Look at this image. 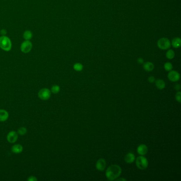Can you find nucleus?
Masks as SVG:
<instances>
[{
  "label": "nucleus",
  "mask_w": 181,
  "mask_h": 181,
  "mask_svg": "<svg viewBox=\"0 0 181 181\" xmlns=\"http://www.w3.org/2000/svg\"><path fill=\"white\" fill-rule=\"evenodd\" d=\"M122 173V168L119 165L114 164L107 168L106 171L105 175L107 179L110 181L115 180L118 178Z\"/></svg>",
  "instance_id": "1"
},
{
  "label": "nucleus",
  "mask_w": 181,
  "mask_h": 181,
  "mask_svg": "<svg viewBox=\"0 0 181 181\" xmlns=\"http://www.w3.org/2000/svg\"><path fill=\"white\" fill-rule=\"evenodd\" d=\"M0 48L6 52L11 50L12 48V43L9 37L6 36L0 37Z\"/></svg>",
  "instance_id": "2"
},
{
  "label": "nucleus",
  "mask_w": 181,
  "mask_h": 181,
  "mask_svg": "<svg viewBox=\"0 0 181 181\" xmlns=\"http://www.w3.org/2000/svg\"><path fill=\"white\" fill-rule=\"evenodd\" d=\"M136 164L137 167L141 170L145 169L148 166V160L143 156H140L136 159Z\"/></svg>",
  "instance_id": "3"
},
{
  "label": "nucleus",
  "mask_w": 181,
  "mask_h": 181,
  "mask_svg": "<svg viewBox=\"0 0 181 181\" xmlns=\"http://www.w3.org/2000/svg\"><path fill=\"white\" fill-rule=\"evenodd\" d=\"M157 46L159 48L163 50H166L171 48V43L169 39L167 38H161L158 40Z\"/></svg>",
  "instance_id": "4"
},
{
  "label": "nucleus",
  "mask_w": 181,
  "mask_h": 181,
  "mask_svg": "<svg viewBox=\"0 0 181 181\" xmlns=\"http://www.w3.org/2000/svg\"><path fill=\"white\" fill-rule=\"evenodd\" d=\"M38 96L43 101H47L51 97V92L48 88H43L39 91Z\"/></svg>",
  "instance_id": "5"
},
{
  "label": "nucleus",
  "mask_w": 181,
  "mask_h": 181,
  "mask_svg": "<svg viewBox=\"0 0 181 181\" xmlns=\"http://www.w3.org/2000/svg\"><path fill=\"white\" fill-rule=\"evenodd\" d=\"M33 48V45L29 41H26L21 45V51L24 53H29Z\"/></svg>",
  "instance_id": "6"
},
{
  "label": "nucleus",
  "mask_w": 181,
  "mask_h": 181,
  "mask_svg": "<svg viewBox=\"0 0 181 181\" xmlns=\"http://www.w3.org/2000/svg\"><path fill=\"white\" fill-rule=\"evenodd\" d=\"M168 78L171 81L177 82L180 79V74L178 72L175 70H171L168 74Z\"/></svg>",
  "instance_id": "7"
},
{
  "label": "nucleus",
  "mask_w": 181,
  "mask_h": 181,
  "mask_svg": "<svg viewBox=\"0 0 181 181\" xmlns=\"http://www.w3.org/2000/svg\"><path fill=\"white\" fill-rule=\"evenodd\" d=\"M18 133L14 131H11L7 135V140L11 143H15L18 140Z\"/></svg>",
  "instance_id": "8"
},
{
  "label": "nucleus",
  "mask_w": 181,
  "mask_h": 181,
  "mask_svg": "<svg viewBox=\"0 0 181 181\" xmlns=\"http://www.w3.org/2000/svg\"><path fill=\"white\" fill-rule=\"evenodd\" d=\"M106 166V161L104 158H99L96 163V168L99 171H103Z\"/></svg>",
  "instance_id": "9"
},
{
  "label": "nucleus",
  "mask_w": 181,
  "mask_h": 181,
  "mask_svg": "<svg viewBox=\"0 0 181 181\" xmlns=\"http://www.w3.org/2000/svg\"><path fill=\"white\" fill-rule=\"evenodd\" d=\"M148 152V147L145 144H141L137 148V152L141 156H145Z\"/></svg>",
  "instance_id": "10"
},
{
  "label": "nucleus",
  "mask_w": 181,
  "mask_h": 181,
  "mask_svg": "<svg viewBox=\"0 0 181 181\" xmlns=\"http://www.w3.org/2000/svg\"><path fill=\"white\" fill-rule=\"evenodd\" d=\"M135 160H136L135 156L132 152H129L125 156L124 160L126 163H133Z\"/></svg>",
  "instance_id": "11"
},
{
  "label": "nucleus",
  "mask_w": 181,
  "mask_h": 181,
  "mask_svg": "<svg viewBox=\"0 0 181 181\" xmlns=\"http://www.w3.org/2000/svg\"><path fill=\"white\" fill-rule=\"evenodd\" d=\"M9 113L4 110H0V122H5L9 118Z\"/></svg>",
  "instance_id": "12"
},
{
  "label": "nucleus",
  "mask_w": 181,
  "mask_h": 181,
  "mask_svg": "<svg viewBox=\"0 0 181 181\" xmlns=\"http://www.w3.org/2000/svg\"><path fill=\"white\" fill-rule=\"evenodd\" d=\"M155 85L158 89L159 90H163L166 87V83L162 79H157L155 80Z\"/></svg>",
  "instance_id": "13"
},
{
  "label": "nucleus",
  "mask_w": 181,
  "mask_h": 181,
  "mask_svg": "<svg viewBox=\"0 0 181 181\" xmlns=\"http://www.w3.org/2000/svg\"><path fill=\"white\" fill-rule=\"evenodd\" d=\"M11 151L15 154H20L23 151V147L20 145L16 144L12 146Z\"/></svg>",
  "instance_id": "14"
},
{
  "label": "nucleus",
  "mask_w": 181,
  "mask_h": 181,
  "mask_svg": "<svg viewBox=\"0 0 181 181\" xmlns=\"http://www.w3.org/2000/svg\"><path fill=\"white\" fill-rule=\"evenodd\" d=\"M143 68L146 71H152L154 68V65L152 63L150 62H147L143 63Z\"/></svg>",
  "instance_id": "15"
},
{
  "label": "nucleus",
  "mask_w": 181,
  "mask_h": 181,
  "mask_svg": "<svg viewBox=\"0 0 181 181\" xmlns=\"http://www.w3.org/2000/svg\"><path fill=\"white\" fill-rule=\"evenodd\" d=\"M171 44L173 46L176 48H180L181 46V39L179 37H176L174 38L172 41Z\"/></svg>",
  "instance_id": "16"
},
{
  "label": "nucleus",
  "mask_w": 181,
  "mask_h": 181,
  "mask_svg": "<svg viewBox=\"0 0 181 181\" xmlns=\"http://www.w3.org/2000/svg\"><path fill=\"white\" fill-rule=\"evenodd\" d=\"M23 37L26 41H29L33 37V34L31 31L26 30L24 32Z\"/></svg>",
  "instance_id": "17"
},
{
  "label": "nucleus",
  "mask_w": 181,
  "mask_h": 181,
  "mask_svg": "<svg viewBox=\"0 0 181 181\" xmlns=\"http://www.w3.org/2000/svg\"><path fill=\"white\" fill-rule=\"evenodd\" d=\"M166 57L168 59H173L175 57V53L173 50H169L166 53Z\"/></svg>",
  "instance_id": "18"
},
{
  "label": "nucleus",
  "mask_w": 181,
  "mask_h": 181,
  "mask_svg": "<svg viewBox=\"0 0 181 181\" xmlns=\"http://www.w3.org/2000/svg\"><path fill=\"white\" fill-rule=\"evenodd\" d=\"M83 65L80 63H77L73 65V68L76 71H81L83 70Z\"/></svg>",
  "instance_id": "19"
},
{
  "label": "nucleus",
  "mask_w": 181,
  "mask_h": 181,
  "mask_svg": "<svg viewBox=\"0 0 181 181\" xmlns=\"http://www.w3.org/2000/svg\"><path fill=\"white\" fill-rule=\"evenodd\" d=\"M60 91V87L58 85H54L51 88V92L53 93L54 94H58Z\"/></svg>",
  "instance_id": "20"
},
{
  "label": "nucleus",
  "mask_w": 181,
  "mask_h": 181,
  "mask_svg": "<svg viewBox=\"0 0 181 181\" xmlns=\"http://www.w3.org/2000/svg\"><path fill=\"white\" fill-rule=\"evenodd\" d=\"M164 68L167 71H170L173 69V65L171 63L166 62L164 64Z\"/></svg>",
  "instance_id": "21"
},
{
  "label": "nucleus",
  "mask_w": 181,
  "mask_h": 181,
  "mask_svg": "<svg viewBox=\"0 0 181 181\" xmlns=\"http://www.w3.org/2000/svg\"><path fill=\"white\" fill-rule=\"evenodd\" d=\"M27 130L25 127H21L18 129V133L20 136H24L27 133Z\"/></svg>",
  "instance_id": "22"
},
{
  "label": "nucleus",
  "mask_w": 181,
  "mask_h": 181,
  "mask_svg": "<svg viewBox=\"0 0 181 181\" xmlns=\"http://www.w3.org/2000/svg\"><path fill=\"white\" fill-rule=\"evenodd\" d=\"M175 99L176 100V101H178V103H181V92H176V95H175Z\"/></svg>",
  "instance_id": "23"
},
{
  "label": "nucleus",
  "mask_w": 181,
  "mask_h": 181,
  "mask_svg": "<svg viewBox=\"0 0 181 181\" xmlns=\"http://www.w3.org/2000/svg\"><path fill=\"white\" fill-rule=\"evenodd\" d=\"M27 180L28 181H37V178H36L35 176H31L28 178Z\"/></svg>",
  "instance_id": "24"
},
{
  "label": "nucleus",
  "mask_w": 181,
  "mask_h": 181,
  "mask_svg": "<svg viewBox=\"0 0 181 181\" xmlns=\"http://www.w3.org/2000/svg\"><path fill=\"white\" fill-rule=\"evenodd\" d=\"M148 81L150 82V83H153V82H154V81H155V80H156V79H155V78L154 77H153V76H150V77H149L148 78Z\"/></svg>",
  "instance_id": "25"
},
{
  "label": "nucleus",
  "mask_w": 181,
  "mask_h": 181,
  "mask_svg": "<svg viewBox=\"0 0 181 181\" xmlns=\"http://www.w3.org/2000/svg\"><path fill=\"white\" fill-rule=\"evenodd\" d=\"M137 62L138 63L140 64H143L144 63V60L143 59V58H139L137 59Z\"/></svg>",
  "instance_id": "26"
},
{
  "label": "nucleus",
  "mask_w": 181,
  "mask_h": 181,
  "mask_svg": "<svg viewBox=\"0 0 181 181\" xmlns=\"http://www.w3.org/2000/svg\"><path fill=\"white\" fill-rule=\"evenodd\" d=\"M175 89L176 90H180L181 89V86L180 84H176L175 86Z\"/></svg>",
  "instance_id": "27"
},
{
  "label": "nucleus",
  "mask_w": 181,
  "mask_h": 181,
  "mask_svg": "<svg viewBox=\"0 0 181 181\" xmlns=\"http://www.w3.org/2000/svg\"><path fill=\"white\" fill-rule=\"evenodd\" d=\"M1 34H2V35H6V30L2 29L1 31Z\"/></svg>",
  "instance_id": "28"
},
{
  "label": "nucleus",
  "mask_w": 181,
  "mask_h": 181,
  "mask_svg": "<svg viewBox=\"0 0 181 181\" xmlns=\"http://www.w3.org/2000/svg\"><path fill=\"white\" fill-rule=\"evenodd\" d=\"M116 181H126V179H125L124 178H117L115 180Z\"/></svg>",
  "instance_id": "29"
}]
</instances>
